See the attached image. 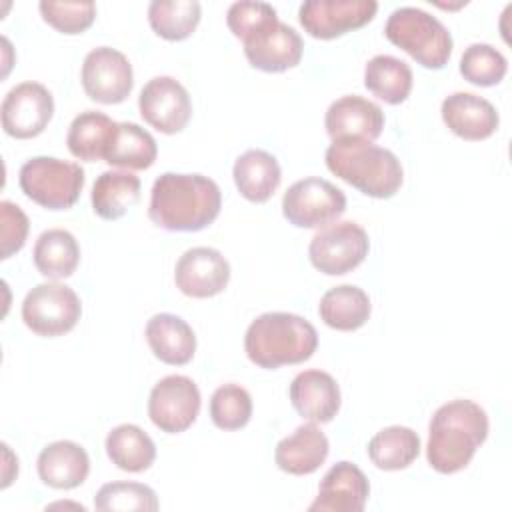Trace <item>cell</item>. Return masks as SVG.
<instances>
[{
    "instance_id": "cell-1",
    "label": "cell",
    "mask_w": 512,
    "mask_h": 512,
    "mask_svg": "<svg viewBox=\"0 0 512 512\" xmlns=\"http://www.w3.org/2000/svg\"><path fill=\"white\" fill-rule=\"evenodd\" d=\"M222 206L218 184L202 174H160L150 192L148 218L168 232H198L210 226Z\"/></svg>"
},
{
    "instance_id": "cell-2",
    "label": "cell",
    "mask_w": 512,
    "mask_h": 512,
    "mask_svg": "<svg viewBox=\"0 0 512 512\" xmlns=\"http://www.w3.org/2000/svg\"><path fill=\"white\" fill-rule=\"evenodd\" d=\"M488 438L486 410L466 398L442 404L430 420L426 458L440 474L460 472Z\"/></svg>"
},
{
    "instance_id": "cell-3",
    "label": "cell",
    "mask_w": 512,
    "mask_h": 512,
    "mask_svg": "<svg viewBox=\"0 0 512 512\" xmlns=\"http://www.w3.org/2000/svg\"><path fill=\"white\" fill-rule=\"evenodd\" d=\"M318 348L316 328L290 312H264L256 316L244 336V350L252 364L274 370L300 364Z\"/></svg>"
},
{
    "instance_id": "cell-4",
    "label": "cell",
    "mask_w": 512,
    "mask_h": 512,
    "mask_svg": "<svg viewBox=\"0 0 512 512\" xmlns=\"http://www.w3.org/2000/svg\"><path fill=\"white\" fill-rule=\"evenodd\" d=\"M326 166L340 180L372 198L394 196L404 170L394 152L366 140H338L326 150Z\"/></svg>"
},
{
    "instance_id": "cell-5",
    "label": "cell",
    "mask_w": 512,
    "mask_h": 512,
    "mask_svg": "<svg viewBox=\"0 0 512 512\" xmlns=\"http://www.w3.org/2000/svg\"><path fill=\"white\" fill-rule=\"evenodd\" d=\"M384 34L424 68L440 70L450 60L452 34L436 16L422 8H396L386 20Z\"/></svg>"
},
{
    "instance_id": "cell-6",
    "label": "cell",
    "mask_w": 512,
    "mask_h": 512,
    "mask_svg": "<svg viewBox=\"0 0 512 512\" xmlns=\"http://www.w3.org/2000/svg\"><path fill=\"white\" fill-rule=\"evenodd\" d=\"M84 170L76 162L54 156H34L20 168L22 192L48 210H66L76 204L84 188Z\"/></svg>"
},
{
    "instance_id": "cell-7",
    "label": "cell",
    "mask_w": 512,
    "mask_h": 512,
    "mask_svg": "<svg viewBox=\"0 0 512 512\" xmlns=\"http://www.w3.org/2000/svg\"><path fill=\"white\" fill-rule=\"evenodd\" d=\"M370 250L366 230L352 222H332L320 228L308 246L312 266L326 276H342L364 262Z\"/></svg>"
},
{
    "instance_id": "cell-8",
    "label": "cell",
    "mask_w": 512,
    "mask_h": 512,
    "mask_svg": "<svg viewBox=\"0 0 512 512\" xmlns=\"http://www.w3.org/2000/svg\"><path fill=\"white\" fill-rule=\"evenodd\" d=\"M82 314L78 294L60 282L34 286L22 302V320L38 336L54 338L70 332Z\"/></svg>"
},
{
    "instance_id": "cell-9",
    "label": "cell",
    "mask_w": 512,
    "mask_h": 512,
    "mask_svg": "<svg viewBox=\"0 0 512 512\" xmlns=\"http://www.w3.org/2000/svg\"><path fill=\"white\" fill-rule=\"evenodd\" d=\"M346 210V194L324 178L294 182L282 198L284 218L298 228H324Z\"/></svg>"
},
{
    "instance_id": "cell-10",
    "label": "cell",
    "mask_w": 512,
    "mask_h": 512,
    "mask_svg": "<svg viewBox=\"0 0 512 512\" xmlns=\"http://www.w3.org/2000/svg\"><path fill=\"white\" fill-rule=\"evenodd\" d=\"M200 404L202 398L196 382L182 374H170L150 390L148 416L162 432L178 434L196 422Z\"/></svg>"
},
{
    "instance_id": "cell-11",
    "label": "cell",
    "mask_w": 512,
    "mask_h": 512,
    "mask_svg": "<svg viewBox=\"0 0 512 512\" xmlns=\"http://www.w3.org/2000/svg\"><path fill=\"white\" fill-rule=\"evenodd\" d=\"M82 88L90 100L100 104H120L134 86L130 60L116 48L98 46L82 62Z\"/></svg>"
},
{
    "instance_id": "cell-12",
    "label": "cell",
    "mask_w": 512,
    "mask_h": 512,
    "mask_svg": "<svg viewBox=\"0 0 512 512\" xmlns=\"http://www.w3.org/2000/svg\"><path fill=\"white\" fill-rule=\"evenodd\" d=\"M376 10L374 0H306L298 10V20L312 38L332 40L368 24Z\"/></svg>"
},
{
    "instance_id": "cell-13",
    "label": "cell",
    "mask_w": 512,
    "mask_h": 512,
    "mask_svg": "<svg viewBox=\"0 0 512 512\" xmlns=\"http://www.w3.org/2000/svg\"><path fill=\"white\" fill-rule=\"evenodd\" d=\"M2 128L8 136L26 140L44 132L54 114L52 92L40 82H22L2 100Z\"/></svg>"
},
{
    "instance_id": "cell-14",
    "label": "cell",
    "mask_w": 512,
    "mask_h": 512,
    "mask_svg": "<svg viewBox=\"0 0 512 512\" xmlns=\"http://www.w3.org/2000/svg\"><path fill=\"white\" fill-rule=\"evenodd\" d=\"M138 108L144 122L162 134L182 132L192 116L188 90L172 76H154L148 80L140 90Z\"/></svg>"
},
{
    "instance_id": "cell-15",
    "label": "cell",
    "mask_w": 512,
    "mask_h": 512,
    "mask_svg": "<svg viewBox=\"0 0 512 512\" xmlns=\"http://www.w3.org/2000/svg\"><path fill=\"white\" fill-rule=\"evenodd\" d=\"M242 42L250 66L262 72H284L294 68L304 52L300 34L278 18L262 24Z\"/></svg>"
},
{
    "instance_id": "cell-16",
    "label": "cell",
    "mask_w": 512,
    "mask_h": 512,
    "mask_svg": "<svg viewBox=\"0 0 512 512\" xmlns=\"http://www.w3.org/2000/svg\"><path fill=\"white\" fill-rule=\"evenodd\" d=\"M230 280V264L224 254L210 246L188 248L176 262V288L190 298H212Z\"/></svg>"
},
{
    "instance_id": "cell-17",
    "label": "cell",
    "mask_w": 512,
    "mask_h": 512,
    "mask_svg": "<svg viewBox=\"0 0 512 512\" xmlns=\"http://www.w3.org/2000/svg\"><path fill=\"white\" fill-rule=\"evenodd\" d=\"M324 126L332 142L366 140L374 142L384 128V112L378 104L358 94L334 100L324 116Z\"/></svg>"
},
{
    "instance_id": "cell-18",
    "label": "cell",
    "mask_w": 512,
    "mask_h": 512,
    "mask_svg": "<svg viewBox=\"0 0 512 512\" xmlns=\"http://www.w3.org/2000/svg\"><path fill=\"white\" fill-rule=\"evenodd\" d=\"M370 496L366 474L352 462H336L320 480L310 512H362Z\"/></svg>"
},
{
    "instance_id": "cell-19",
    "label": "cell",
    "mask_w": 512,
    "mask_h": 512,
    "mask_svg": "<svg viewBox=\"0 0 512 512\" xmlns=\"http://www.w3.org/2000/svg\"><path fill=\"white\" fill-rule=\"evenodd\" d=\"M290 402L294 410L310 422H330L340 410V386L332 374L324 370H304L290 384Z\"/></svg>"
},
{
    "instance_id": "cell-20",
    "label": "cell",
    "mask_w": 512,
    "mask_h": 512,
    "mask_svg": "<svg viewBox=\"0 0 512 512\" xmlns=\"http://www.w3.org/2000/svg\"><path fill=\"white\" fill-rule=\"evenodd\" d=\"M440 112L444 124L456 136L472 142L490 138L500 124V116L492 102L472 92H454L446 96Z\"/></svg>"
},
{
    "instance_id": "cell-21",
    "label": "cell",
    "mask_w": 512,
    "mask_h": 512,
    "mask_svg": "<svg viewBox=\"0 0 512 512\" xmlns=\"http://www.w3.org/2000/svg\"><path fill=\"white\" fill-rule=\"evenodd\" d=\"M328 452L330 444L326 434L318 428L316 422L308 420L276 444L274 460L282 472L292 476H306L324 464Z\"/></svg>"
},
{
    "instance_id": "cell-22",
    "label": "cell",
    "mask_w": 512,
    "mask_h": 512,
    "mask_svg": "<svg viewBox=\"0 0 512 512\" xmlns=\"http://www.w3.org/2000/svg\"><path fill=\"white\" fill-rule=\"evenodd\" d=\"M40 480L56 490L78 488L90 472L88 452L72 440H56L42 448L38 454Z\"/></svg>"
},
{
    "instance_id": "cell-23",
    "label": "cell",
    "mask_w": 512,
    "mask_h": 512,
    "mask_svg": "<svg viewBox=\"0 0 512 512\" xmlns=\"http://www.w3.org/2000/svg\"><path fill=\"white\" fill-rule=\"evenodd\" d=\"M144 336L154 356L170 366L188 364L196 352V334L192 326L176 314H154L146 322Z\"/></svg>"
},
{
    "instance_id": "cell-24",
    "label": "cell",
    "mask_w": 512,
    "mask_h": 512,
    "mask_svg": "<svg viewBox=\"0 0 512 512\" xmlns=\"http://www.w3.org/2000/svg\"><path fill=\"white\" fill-rule=\"evenodd\" d=\"M232 176L238 192L256 204L272 198L282 180V170L278 160L260 148L246 150L234 162Z\"/></svg>"
},
{
    "instance_id": "cell-25",
    "label": "cell",
    "mask_w": 512,
    "mask_h": 512,
    "mask_svg": "<svg viewBox=\"0 0 512 512\" xmlns=\"http://www.w3.org/2000/svg\"><path fill=\"white\" fill-rule=\"evenodd\" d=\"M372 306L368 294L354 284H340L324 292L318 304L322 322L340 332H352L364 326L370 318Z\"/></svg>"
},
{
    "instance_id": "cell-26",
    "label": "cell",
    "mask_w": 512,
    "mask_h": 512,
    "mask_svg": "<svg viewBox=\"0 0 512 512\" xmlns=\"http://www.w3.org/2000/svg\"><path fill=\"white\" fill-rule=\"evenodd\" d=\"M140 178L124 170L102 172L92 186V210L102 220H118L140 200Z\"/></svg>"
},
{
    "instance_id": "cell-27",
    "label": "cell",
    "mask_w": 512,
    "mask_h": 512,
    "mask_svg": "<svg viewBox=\"0 0 512 512\" xmlns=\"http://www.w3.org/2000/svg\"><path fill=\"white\" fill-rule=\"evenodd\" d=\"M116 124L110 116L98 112V110H86L80 112L66 134V144L72 156L84 162H96L104 160L106 150L110 146V140L114 136Z\"/></svg>"
},
{
    "instance_id": "cell-28",
    "label": "cell",
    "mask_w": 512,
    "mask_h": 512,
    "mask_svg": "<svg viewBox=\"0 0 512 512\" xmlns=\"http://www.w3.org/2000/svg\"><path fill=\"white\" fill-rule=\"evenodd\" d=\"M34 266L46 278L60 280L74 274L80 262V246L64 228L44 230L34 244Z\"/></svg>"
},
{
    "instance_id": "cell-29",
    "label": "cell",
    "mask_w": 512,
    "mask_h": 512,
    "mask_svg": "<svg viewBox=\"0 0 512 512\" xmlns=\"http://www.w3.org/2000/svg\"><path fill=\"white\" fill-rule=\"evenodd\" d=\"M158 146L154 136L134 122H118L104 160L110 166L144 170L154 164Z\"/></svg>"
},
{
    "instance_id": "cell-30",
    "label": "cell",
    "mask_w": 512,
    "mask_h": 512,
    "mask_svg": "<svg viewBox=\"0 0 512 512\" xmlns=\"http://www.w3.org/2000/svg\"><path fill=\"white\" fill-rule=\"evenodd\" d=\"M364 86L386 104H402L412 90V70L396 56L376 54L366 62Z\"/></svg>"
},
{
    "instance_id": "cell-31",
    "label": "cell",
    "mask_w": 512,
    "mask_h": 512,
    "mask_svg": "<svg viewBox=\"0 0 512 512\" xmlns=\"http://www.w3.org/2000/svg\"><path fill=\"white\" fill-rule=\"evenodd\" d=\"M106 454L124 472H144L154 464V440L136 424H120L106 436Z\"/></svg>"
},
{
    "instance_id": "cell-32",
    "label": "cell",
    "mask_w": 512,
    "mask_h": 512,
    "mask_svg": "<svg viewBox=\"0 0 512 512\" xmlns=\"http://www.w3.org/2000/svg\"><path fill=\"white\" fill-rule=\"evenodd\" d=\"M368 458L380 470L408 468L420 454V436L408 426H388L368 442Z\"/></svg>"
},
{
    "instance_id": "cell-33",
    "label": "cell",
    "mask_w": 512,
    "mask_h": 512,
    "mask_svg": "<svg viewBox=\"0 0 512 512\" xmlns=\"http://www.w3.org/2000/svg\"><path fill=\"white\" fill-rule=\"evenodd\" d=\"M200 2L196 0H152L148 6V22L164 40L188 38L200 22Z\"/></svg>"
},
{
    "instance_id": "cell-34",
    "label": "cell",
    "mask_w": 512,
    "mask_h": 512,
    "mask_svg": "<svg viewBox=\"0 0 512 512\" xmlns=\"http://www.w3.org/2000/svg\"><path fill=\"white\" fill-rule=\"evenodd\" d=\"M508 72L506 56L490 44H470L460 58V74L476 86H494Z\"/></svg>"
},
{
    "instance_id": "cell-35",
    "label": "cell",
    "mask_w": 512,
    "mask_h": 512,
    "mask_svg": "<svg viewBox=\"0 0 512 512\" xmlns=\"http://www.w3.org/2000/svg\"><path fill=\"white\" fill-rule=\"evenodd\" d=\"M252 398L238 384H222L210 398V418L220 430H240L250 422Z\"/></svg>"
},
{
    "instance_id": "cell-36",
    "label": "cell",
    "mask_w": 512,
    "mask_h": 512,
    "mask_svg": "<svg viewBox=\"0 0 512 512\" xmlns=\"http://www.w3.org/2000/svg\"><path fill=\"white\" fill-rule=\"evenodd\" d=\"M156 492L140 482H108L94 496V508L102 512L110 510H158Z\"/></svg>"
},
{
    "instance_id": "cell-37",
    "label": "cell",
    "mask_w": 512,
    "mask_h": 512,
    "mask_svg": "<svg viewBox=\"0 0 512 512\" xmlns=\"http://www.w3.org/2000/svg\"><path fill=\"white\" fill-rule=\"evenodd\" d=\"M38 8L42 18L62 34H80L86 28H90L96 18V4L90 0H84V2L42 0Z\"/></svg>"
},
{
    "instance_id": "cell-38",
    "label": "cell",
    "mask_w": 512,
    "mask_h": 512,
    "mask_svg": "<svg viewBox=\"0 0 512 512\" xmlns=\"http://www.w3.org/2000/svg\"><path fill=\"white\" fill-rule=\"evenodd\" d=\"M276 18H278V14H276L274 6L268 2H248V0L234 2V4H230L228 12H226V24H228L230 32L240 40L250 36L262 24L276 20Z\"/></svg>"
},
{
    "instance_id": "cell-39",
    "label": "cell",
    "mask_w": 512,
    "mask_h": 512,
    "mask_svg": "<svg viewBox=\"0 0 512 512\" xmlns=\"http://www.w3.org/2000/svg\"><path fill=\"white\" fill-rule=\"evenodd\" d=\"M28 216L20 206L10 200L0 202V242H2V258H10L20 252L26 244L28 236Z\"/></svg>"
}]
</instances>
